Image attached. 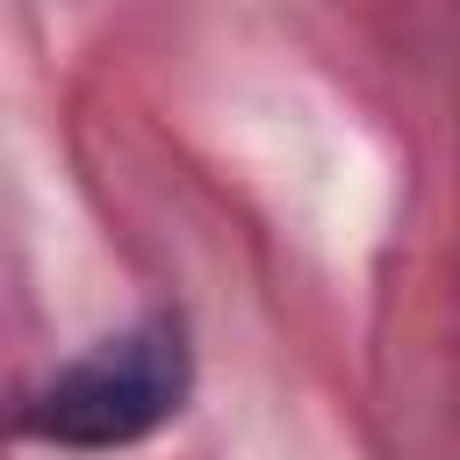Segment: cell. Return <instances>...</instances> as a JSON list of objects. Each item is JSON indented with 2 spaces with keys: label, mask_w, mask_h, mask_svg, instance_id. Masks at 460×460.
<instances>
[{
  "label": "cell",
  "mask_w": 460,
  "mask_h": 460,
  "mask_svg": "<svg viewBox=\"0 0 460 460\" xmlns=\"http://www.w3.org/2000/svg\"><path fill=\"white\" fill-rule=\"evenodd\" d=\"M187 395V345L180 323L151 316L108 345H93L86 359H72L58 381L36 388V402L22 410L29 438L72 446V453H115L137 446L144 431H158Z\"/></svg>",
  "instance_id": "obj_1"
}]
</instances>
